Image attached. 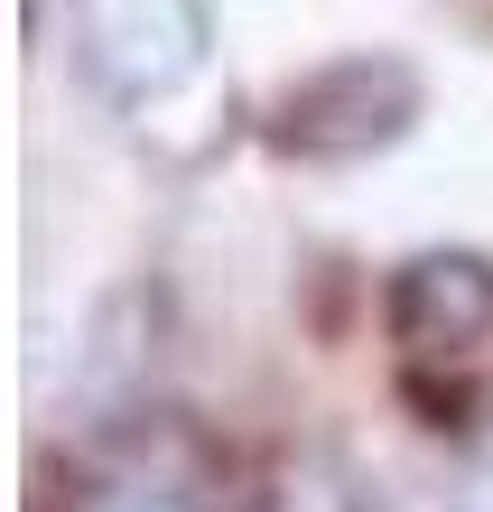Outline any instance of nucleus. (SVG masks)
Listing matches in <instances>:
<instances>
[{
  "mask_svg": "<svg viewBox=\"0 0 493 512\" xmlns=\"http://www.w3.org/2000/svg\"><path fill=\"white\" fill-rule=\"evenodd\" d=\"M75 56L112 103H168L205 75V0H75Z\"/></svg>",
  "mask_w": 493,
  "mask_h": 512,
  "instance_id": "obj_1",
  "label": "nucleus"
},
{
  "mask_svg": "<svg viewBox=\"0 0 493 512\" xmlns=\"http://www.w3.org/2000/svg\"><path fill=\"white\" fill-rule=\"evenodd\" d=\"M75 512H233L224 457L187 429H140L84 475Z\"/></svg>",
  "mask_w": 493,
  "mask_h": 512,
  "instance_id": "obj_2",
  "label": "nucleus"
},
{
  "mask_svg": "<svg viewBox=\"0 0 493 512\" xmlns=\"http://www.w3.org/2000/svg\"><path fill=\"white\" fill-rule=\"evenodd\" d=\"M466 512H493V466H475V475H466Z\"/></svg>",
  "mask_w": 493,
  "mask_h": 512,
  "instance_id": "obj_3",
  "label": "nucleus"
},
{
  "mask_svg": "<svg viewBox=\"0 0 493 512\" xmlns=\"http://www.w3.org/2000/svg\"><path fill=\"white\" fill-rule=\"evenodd\" d=\"M317 512H326V503H317Z\"/></svg>",
  "mask_w": 493,
  "mask_h": 512,
  "instance_id": "obj_4",
  "label": "nucleus"
}]
</instances>
